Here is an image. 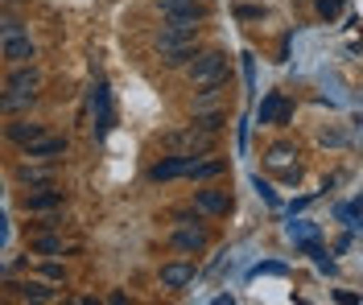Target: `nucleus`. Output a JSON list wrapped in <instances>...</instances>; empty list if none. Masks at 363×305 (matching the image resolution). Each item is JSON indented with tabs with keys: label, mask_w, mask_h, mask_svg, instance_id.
<instances>
[{
	"label": "nucleus",
	"mask_w": 363,
	"mask_h": 305,
	"mask_svg": "<svg viewBox=\"0 0 363 305\" xmlns=\"http://www.w3.org/2000/svg\"><path fill=\"white\" fill-rule=\"evenodd\" d=\"M227 79V54L223 50H203L194 62H190V83L194 87H211V83H223Z\"/></svg>",
	"instance_id": "1"
},
{
	"label": "nucleus",
	"mask_w": 363,
	"mask_h": 305,
	"mask_svg": "<svg viewBox=\"0 0 363 305\" xmlns=\"http://www.w3.org/2000/svg\"><path fill=\"white\" fill-rule=\"evenodd\" d=\"M194 161H199V157H190V153H169V157H161L157 165H149V182H174V178H190Z\"/></svg>",
	"instance_id": "2"
},
{
	"label": "nucleus",
	"mask_w": 363,
	"mask_h": 305,
	"mask_svg": "<svg viewBox=\"0 0 363 305\" xmlns=\"http://www.w3.org/2000/svg\"><path fill=\"white\" fill-rule=\"evenodd\" d=\"M206 231L199 227V223H182V227H174V235H169V248L174 252H182V256H199V252H206Z\"/></svg>",
	"instance_id": "3"
},
{
	"label": "nucleus",
	"mask_w": 363,
	"mask_h": 305,
	"mask_svg": "<svg viewBox=\"0 0 363 305\" xmlns=\"http://www.w3.org/2000/svg\"><path fill=\"white\" fill-rule=\"evenodd\" d=\"M67 149H70L67 137H38L33 144H25V161L54 165V161H62V157H67Z\"/></svg>",
	"instance_id": "4"
},
{
	"label": "nucleus",
	"mask_w": 363,
	"mask_h": 305,
	"mask_svg": "<svg viewBox=\"0 0 363 305\" xmlns=\"http://www.w3.org/2000/svg\"><path fill=\"white\" fill-rule=\"evenodd\" d=\"M4 91L9 95H38L42 91V71H33L29 62L13 67V71H9V83H4Z\"/></svg>",
	"instance_id": "5"
},
{
	"label": "nucleus",
	"mask_w": 363,
	"mask_h": 305,
	"mask_svg": "<svg viewBox=\"0 0 363 305\" xmlns=\"http://www.w3.org/2000/svg\"><path fill=\"white\" fill-rule=\"evenodd\" d=\"M54 207H62V190L54 186V182H42V186H33L25 194V211L42 214V211H54Z\"/></svg>",
	"instance_id": "6"
},
{
	"label": "nucleus",
	"mask_w": 363,
	"mask_h": 305,
	"mask_svg": "<svg viewBox=\"0 0 363 305\" xmlns=\"http://www.w3.org/2000/svg\"><path fill=\"white\" fill-rule=\"evenodd\" d=\"M186 284H194V264H190V260H169V264H161V289L178 293Z\"/></svg>",
	"instance_id": "7"
},
{
	"label": "nucleus",
	"mask_w": 363,
	"mask_h": 305,
	"mask_svg": "<svg viewBox=\"0 0 363 305\" xmlns=\"http://www.w3.org/2000/svg\"><path fill=\"white\" fill-rule=\"evenodd\" d=\"M256 120H260V124H277V128H285V124L294 120V103H285L281 95L272 91V95H264V103H260Z\"/></svg>",
	"instance_id": "8"
},
{
	"label": "nucleus",
	"mask_w": 363,
	"mask_h": 305,
	"mask_svg": "<svg viewBox=\"0 0 363 305\" xmlns=\"http://www.w3.org/2000/svg\"><path fill=\"white\" fill-rule=\"evenodd\" d=\"M199 54H203V50H199V42H178V46H161V50H157L161 67H169V71H182V67H190Z\"/></svg>",
	"instance_id": "9"
},
{
	"label": "nucleus",
	"mask_w": 363,
	"mask_h": 305,
	"mask_svg": "<svg viewBox=\"0 0 363 305\" xmlns=\"http://www.w3.org/2000/svg\"><path fill=\"white\" fill-rule=\"evenodd\" d=\"M194 207H199L203 214H227V211H231V194L219 190V186L199 190V194H194Z\"/></svg>",
	"instance_id": "10"
},
{
	"label": "nucleus",
	"mask_w": 363,
	"mask_h": 305,
	"mask_svg": "<svg viewBox=\"0 0 363 305\" xmlns=\"http://www.w3.org/2000/svg\"><path fill=\"white\" fill-rule=\"evenodd\" d=\"M33 42H29V33H17V38H4V62L9 67H21V62H33Z\"/></svg>",
	"instance_id": "11"
},
{
	"label": "nucleus",
	"mask_w": 363,
	"mask_h": 305,
	"mask_svg": "<svg viewBox=\"0 0 363 305\" xmlns=\"http://www.w3.org/2000/svg\"><path fill=\"white\" fill-rule=\"evenodd\" d=\"M4 137H9L13 144H21V149H25V144H33L38 137H45V128L38 124V120H13V124L4 128Z\"/></svg>",
	"instance_id": "12"
},
{
	"label": "nucleus",
	"mask_w": 363,
	"mask_h": 305,
	"mask_svg": "<svg viewBox=\"0 0 363 305\" xmlns=\"http://www.w3.org/2000/svg\"><path fill=\"white\" fill-rule=\"evenodd\" d=\"M9 289H13L21 301H54V297H58L45 281H21V284H9Z\"/></svg>",
	"instance_id": "13"
},
{
	"label": "nucleus",
	"mask_w": 363,
	"mask_h": 305,
	"mask_svg": "<svg viewBox=\"0 0 363 305\" xmlns=\"http://www.w3.org/2000/svg\"><path fill=\"white\" fill-rule=\"evenodd\" d=\"M219 173H227L223 157H215V161H194V169H190V178H194V182H211V178H219Z\"/></svg>",
	"instance_id": "14"
},
{
	"label": "nucleus",
	"mask_w": 363,
	"mask_h": 305,
	"mask_svg": "<svg viewBox=\"0 0 363 305\" xmlns=\"http://www.w3.org/2000/svg\"><path fill=\"white\" fill-rule=\"evenodd\" d=\"M17 182H25V186H42V182H54V173H50V169H38V161H25L21 169H17Z\"/></svg>",
	"instance_id": "15"
},
{
	"label": "nucleus",
	"mask_w": 363,
	"mask_h": 305,
	"mask_svg": "<svg viewBox=\"0 0 363 305\" xmlns=\"http://www.w3.org/2000/svg\"><path fill=\"white\" fill-rule=\"evenodd\" d=\"M294 157H297V149H294V144H285V141L272 144L269 153H264V161H269L272 169H289V161H294Z\"/></svg>",
	"instance_id": "16"
},
{
	"label": "nucleus",
	"mask_w": 363,
	"mask_h": 305,
	"mask_svg": "<svg viewBox=\"0 0 363 305\" xmlns=\"http://www.w3.org/2000/svg\"><path fill=\"white\" fill-rule=\"evenodd\" d=\"M33 252L38 256H58L62 252V235H38L33 239Z\"/></svg>",
	"instance_id": "17"
},
{
	"label": "nucleus",
	"mask_w": 363,
	"mask_h": 305,
	"mask_svg": "<svg viewBox=\"0 0 363 305\" xmlns=\"http://www.w3.org/2000/svg\"><path fill=\"white\" fill-rule=\"evenodd\" d=\"M264 17H269L264 4H240L235 8V21H264Z\"/></svg>",
	"instance_id": "18"
},
{
	"label": "nucleus",
	"mask_w": 363,
	"mask_h": 305,
	"mask_svg": "<svg viewBox=\"0 0 363 305\" xmlns=\"http://www.w3.org/2000/svg\"><path fill=\"white\" fill-rule=\"evenodd\" d=\"M223 112H211V116H194V124H199V128H203V132H219V128H223Z\"/></svg>",
	"instance_id": "19"
},
{
	"label": "nucleus",
	"mask_w": 363,
	"mask_h": 305,
	"mask_svg": "<svg viewBox=\"0 0 363 305\" xmlns=\"http://www.w3.org/2000/svg\"><path fill=\"white\" fill-rule=\"evenodd\" d=\"M38 95H9L4 91V112H21V108H29Z\"/></svg>",
	"instance_id": "20"
},
{
	"label": "nucleus",
	"mask_w": 363,
	"mask_h": 305,
	"mask_svg": "<svg viewBox=\"0 0 363 305\" xmlns=\"http://www.w3.org/2000/svg\"><path fill=\"white\" fill-rule=\"evenodd\" d=\"M314 4H318V13H322V17H335L342 0H314Z\"/></svg>",
	"instance_id": "21"
},
{
	"label": "nucleus",
	"mask_w": 363,
	"mask_h": 305,
	"mask_svg": "<svg viewBox=\"0 0 363 305\" xmlns=\"http://www.w3.org/2000/svg\"><path fill=\"white\" fill-rule=\"evenodd\" d=\"M21 33V21H4V29H0V38H17Z\"/></svg>",
	"instance_id": "22"
}]
</instances>
